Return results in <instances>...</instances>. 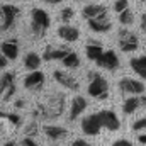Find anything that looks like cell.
I'll return each mask as SVG.
<instances>
[{
    "instance_id": "cell-1",
    "label": "cell",
    "mask_w": 146,
    "mask_h": 146,
    "mask_svg": "<svg viewBox=\"0 0 146 146\" xmlns=\"http://www.w3.org/2000/svg\"><path fill=\"white\" fill-rule=\"evenodd\" d=\"M88 87L87 92L90 97L97 100H106L109 97V82L97 72H88Z\"/></svg>"
},
{
    "instance_id": "cell-2",
    "label": "cell",
    "mask_w": 146,
    "mask_h": 146,
    "mask_svg": "<svg viewBox=\"0 0 146 146\" xmlns=\"http://www.w3.org/2000/svg\"><path fill=\"white\" fill-rule=\"evenodd\" d=\"M49 26H51L49 14L42 9H33V12H31V33L36 37H41L49 29Z\"/></svg>"
},
{
    "instance_id": "cell-3",
    "label": "cell",
    "mask_w": 146,
    "mask_h": 146,
    "mask_svg": "<svg viewBox=\"0 0 146 146\" xmlns=\"http://www.w3.org/2000/svg\"><path fill=\"white\" fill-rule=\"evenodd\" d=\"M19 14H21V10L15 5H10V3L0 5V33H5V31L12 29Z\"/></svg>"
},
{
    "instance_id": "cell-4",
    "label": "cell",
    "mask_w": 146,
    "mask_h": 146,
    "mask_svg": "<svg viewBox=\"0 0 146 146\" xmlns=\"http://www.w3.org/2000/svg\"><path fill=\"white\" fill-rule=\"evenodd\" d=\"M15 72H5L0 76V99L9 102L15 95Z\"/></svg>"
},
{
    "instance_id": "cell-5",
    "label": "cell",
    "mask_w": 146,
    "mask_h": 146,
    "mask_svg": "<svg viewBox=\"0 0 146 146\" xmlns=\"http://www.w3.org/2000/svg\"><path fill=\"white\" fill-rule=\"evenodd\" d=\"M117 46L124 53H133V51H136L139 48V39H138V36L133 31L121 29L119 34H117Z\"/></svg>"
},
{
    "instance_id": "cell-6",
    "label": "cell",
    "mask_w": 146,
    "mask_h": 146,
    "mask_svg": "<svg viewBox=\"0 0 146 146\" xmlns=\"http://www.w3.org/2000/svg\"><path fill=\"white\" fill-rule=\"evenodd\" d=\"M117 87H119V92L122 94H129V95H139V94H145L146 87L141 80H134L131 76H124L117 82Z\"/></svg>"
},
{
    "instance_id": "cell-7",
    "label": "cell",
    "mask_w": 146,
    "mask_h": 146,
    "mask_svg": "<svg viewBox=\"0 0 146 146\" xmlns=\"http://www.w3.org/2000/svg\"><path fill=\"white\" fill-rule=\"evenodd\" d=\"M48 117L49 119H58L65 112V95L63 94H53L49 95V100L46 104Z\"/></svg>"
},
{
    "instance_id": "cell-8",
    "label": "cell",
    "mask_w": 146,
    "mask_h": 146,
    "mask_svg": "<svg viewBox=\"0 0 146 146\" xmlns=\"http://www.w3.org/2000/svg\"><path fill=\"white\" fill-rule=\"evenodd\" d=\"M95 63H97L100 68H104V70H109V72L117 70V68H119V65H121L117 53H115V51H112V49L104 51V53H102V54L97 58V61H95Z\"/></svg>"
},
{
    "instance_id": "cell-9",
    "label": "cell",
    "mask_w": 146,
    "mask_h": 146,
    "mask_svg": "<svg viewBox=\"0 0 146 146\" xmlns=\"http://www.w3.org/2000/svg\"><path fill=\"white\" fill-rule=\"evenodd\" d=\"M100 129H102V122H100L99 114H90L82 119V131L87 136H97Z\"/></svg>"
},
{
    "instance_id": "cell-10",
    "label": "cell",
    "mask_w": 146,
    "mask_h": 146,
    "mask_svg": "<svg viewBox=\"0 0 146 146\" xmlns=\"http://www.w3.org/2000/svg\"><path fill=\"white\" fill-rule=\"evenodd\" d=\"M99 114V117H100V122H102V127H106V129H109V131H117L119 127H121V121H119V117H117V114L114 112V110H100V112H97Z\"/></svg>"
},
{
    "instance_id": "cell-11",
    "label": "cell",
    "mask_w": 146,
    "mask_h": 146,
    "mask_svg": "<svg viewBox=\"0 0 146 146\" xmlns=\"http://www.w3.org/2000/svg\"><path fill=\"white\" fill-rule=\"evenodd\" d=\"M44 82H46L44 73L41 72V70H34V72H31L26 78H24V87H26L27 90L36 92V90H41V88H42Z\"/></svg>"
},
{
    "instance_id": "cell-12",
    "label": "cell",
    "mask_w": 146,
    "mask_h": 146,
    "mask_svg": "<svg viewBox=\"0 0 146 146\" xmlns=\"http://www.w3.org/2000/svg\"><path fill=\"white\" fill-rule=\"evenodd\" d=\"M141 107H146V95L139 94V95H131L129 99L124 100L122 104V112L124 114H134L136 110H139Z\"/></svg>"
},
{
    "instance_id": "cell-13",
    "label": "cell",
    "mask_w": 146,
    "mask_h": 146,
    "mask_svg": "<svg viewBox=\"0 0 146 146\" xmlns=\"http://www.w3.org/2000/svg\"><path fill=\"white\" fill-rule=\"evenodd\" d=\"M72 49L68 46H46L44 53H42V60L44 61H54V60H63Z\"/></svg>"
},
{
    "instance_id": "cell-14",
    "label": "cell",
    "mask_w": 146,
    "mask_h": 146,
    "mask_svg": "<svg viewBox=\"0 0 146 146\" xmlns=\"http://www.w3.org/2000/svg\"><path fill=\"white\" fill-rule=\"evenodd\" d=\"M88 22V27L94 31V33H109L112 29V24L109 21V14H104V15H99V17H94V19H87Z\"/></svg>"
},
{
    "instance_id": "cell-15",
    "label": "cell",
    "mask_w": 146,
    "mask_h": 146,
    "mask_svg": "<svg viewBox=\"0 0 146 146\" xmlns=\"http://www.w3.org/2000/svg\"><path fill=\"white\" fill-rule=\"evenodd\" d=\"M53 76H54V80H56L61 87H65V88H68V90H78V88H80L76 78H75L73 75H70V73L63 72V70H54Z\"/></svg>"
},
{
    "instance_id": "cell-16",
    "label": "cell",
    "mask_w": 146,
    "mask_h": 146,
    "mask_svg": "<svg viewBox=\"0 0 146 146\" xmlns=\"http://www.w3.org/2000/svg\"><path fill=\"white\" fill-rule=\"evenodd\" d=\"M87 106H88V102H87V99H85V97H82V95L73 97V99H72V106H70L68 119H70V121H76V119L85 112Z\"/></svg>"
},
{
    "instance_id": "cell-17",
    "label": "cell",
    "mask_w": 146,
    "mask_h": 146,
    "mask_svg": "<svg viewBox=\"0 0 146 146\" xmlns=\"http://www.w3.org/2000/svg\"><path fill=\"white\" fill-rule=\"evenodd\" d=\"M0 51L3 53V56L7 60H15L19 56V41L17 39H7L0 44Z\"/></svg>"
},
{
    "instance_id": "cell-18",
    "label": "cell",
    "mask_w": 146,
    "mask_h": 146,
    "mask_svg": "<svg viewBox=\"0 0 146 146\" xmlns=\"http://www.w3.org/2000/svg\"><path fill=\"white\" fill-rule=\"evenodd\" d=\"M56 33H58V36L61 37L63 41H66V42H75V41H78V37H80V31H78L75 26H70V24L60 26Z\"/></svg>"
},
{
    "instance_id": "cell-19",
    "label": "cell",
    "mask_w": 146,
    "mask_h": 146,
    "mask_svg": "<svg viewBox=\"0 0 146 146\" xmlns=\"http://www.w3.org/2000/svg\"><path fill=\"white\" fill-rule=\"evenodd\" d=\"M44 134H46V138H48V139H51V141H60V139L66 138L68 131H66L63 126L48 124V126H44Z\"/></svg>"
},
{
    "instance_id": "cell-20",
    "label": "cell",
    "mask_w": 146,
    "mask_h": 146,
    "mask_svg": "<svg viewBox=\"0 0 146 146\" xmlns=\"http://www.w3.org/2000/svg\"><path fill=\"white\" fill-rule=\"evenodd\" d=\"M129 66H131V70L136 73L138 76H141L143 80H146V54L131 58L129 60Z\"/></svg>"
},
{
    "instance_id": "cell-21",
    "label": "cell",
    "mask_w": 146,
    "mask_h": 146,
    "mask_svg": "<svg viewBox=\"0 0 146 146\" xmlns=\"http://www.w3.org/2000/svg\"><path fill=\"white\" fill-rule=\"evenodd\" d=\"M104 14H107V7L106 5H100V3L85 5L83 10H82V15L85 19H94V17H99V15H104Z\"/></svg>"
},
{
    "instance_id": "cell-22",
    "label": "cell",
    "mask_w": 146,
    "mask_h": 146,
    "mask_svg": "<svg viewBox=\"0 0 146 146\" xmlns=\"http://www.w3.org/2000/svg\"><path fill=\"white\" fill-rule=\"evenodd\" d=\"M104 53V48H102V42L100 41H88L87 46H85V54L90 61H97V58Z\"/></svg>"
},
{
    "instance_id": "cell-23",
    "label": "cell",
    "mask_w": 146,
    "mask_h": 146,
    "mask_svg": "<svg viewBox=\"0 0 146 146\" xmlns=\"http://www.w3.org/2000/svg\"><path fill=\"white\" fill-rule=\"evenodd\" d=\"M41 63H42V58H41L37 53H34V51H31V53H27V54L24 56V68L29 70V72L39 70Z\"/></svg>"
},
{
    "instance_id": "cell-24",
    "label": "cell",
    "mask_w": 146,
    "mask_h": 146,
    "mask_svg": "<svg viewBox=\"0 0 146 146\" xmlns=\"http://www.w3.org/2000/svg\"><path fill=\"white\" fill-rule=\"evenodd\" d=\"M61 61H63V65H65L66 68H72V70H75V68L80 66V56H78L75 51H70Z\"/></svg>"
},
{
    "instance_id": "cell-25",
    "label": "cell",
    "mask_w": 146,
    "mask_h": 146,
    "mask_svg": "<svg viewBox=\"0 0 146 146\" xmlns=\"http://www.w3.org/2000/svg\"><path fill=\"white\" fill-rule=\"evenodd\" d=\"M119 22L122 24V26H131L133 22H134V12L127 7V9H124V10H121L119 12Z\"/></svg>"
},
{
    "instance_id": "cell-26",
    "label": "cell",
    "mask_w": 146,
    "mask_h": 146,
    "mask_svg": "<svg viewBox=\"0 0 146 146\" xmlns=\"http://www.w3.org/2000/svg\"><path fill=\"white\" fill-rule=\"evenodd\" d=\"M73 14H75V12H73L72 7H65V9L60 12V21H61L63 24H68L73 19Z\"/></svg>"
},
{
    "instance_id": "cell-27",
    "label": "cell",
    "mask_w": 146,
    "mask_h": 146,
    "mask_svg": "<svg viewBox=\"0 0 146 146\" xmlns=\"http://www.w3.org/2000/svg\"><path fill=\"white\" fill-rule=\"evenodd\" d=\"M131 129L136 131V133H139V131H146V117H141V119L134 121L133 126H131Z\"/></svg>"
},
{
    "instance_id": "cell-28",
    "label": "cell",
    "mask_w": 146,
    "mask_h": 146,
    "mask_svg": "<svg viewBox=\"0 0 146 146\" xmlns=\"http://www.w3.org/2000/svg\"><path fill=\"white\" fill-rule=\"evenodd\" d=\"M127 7H129V2H127V0H115V2H114V10H115L117 14H119L121 10L127 9Z\"/></svg>"
},
{
    "instance_id": "cell-29",
    "label": "cell",
    "mask_w": 146,
    "mask_h": 146,
    "mask_svg": "<svg viewBox=\"0 0 146 146\" xmlns=\"http://www.w3.org/2000/svg\"><path fill=\"white\" fill-rule=\"evenodd\" d=\"M5 119H9L14 126H21V122H22V119H21L19 114H5Z\"/></svg>"
},
{
    "instance_id": "cell-30",
    "label": "cell",
    "mask_w": 146,
    "mask_h": 146,
    "mask_svg": "<svg viewBox=\"0 0 146 146\" xmlns=\"http://www.w3.org/2000/svg\"><path fill=\"white\" fill-rule=\"evenodd\" d=\"M37 134V124L36 122H31V124H27V127H26V136H36Z\"/></svg>"
},
{
    "instance_id": "cell-31",
    "label": "cell",
    "mask_w": 146,
    "mask_h": 146,
    "mask_svg": "<svg viewBox=\"0 0 146 146\" xmlns=\"http://www.w3.org/2000/svg\"><path fill=\"white\" fill-rule=\"evenodd\" d=\"M22 146H39V145L34 141V138H33V136H26V138H24V141H22Z\"/></svg>"
},
{
    "instance_id": "cell-32",
    "label": "cell",
    "mask_w": 146,
    "mask_h": 146,
    "mask_svg": "<svg viewBox=\"0 0 146 146\" xmlns=\"http://www.w3.org/2000/svg\"><path fill=\"white\" fill-rule=\"evenodd\" d=\"M112 146H134L129 139H115L114 143H112Z\"/></svg>"
},
{
    "instance_id": "cell-33",
    "label": "cell",
    "mask_w": 146,
    "mask_h": 146,
    "mask_svg": "<svg viewBox=\"0 0 146 146\" xmlns=\"http://www.w3.org/2000/svg\"><path fill=\"white\" fill-rule=\"evenodd\" d=\"M139 27H141L143 33H146V10L141 14V17H139Z\"/></svg>"
},
{
    "instance_id": "cell-34",
    "label": "cell",
    "mask_w": 146,
    "mask_h": 146,
    "mask_svg": "<svg viewBox=\"0 0 146 146\" xmlns=\"http://www.w3.org/2000/svg\"><path fill=\"white\" fill-rule=\"evenodd\" d=\"M7 63H9V60H7V58L3 56V53L0 51V70H3V68L7 66Z\"/></svg>"
},
{
    "instance_id": "cell-35",
    "label": "cell",
    "mask_w": 146,
    "mask_h": 146,
    "mask_svg": "<svg viewBox=\"0 0 146 146\" xmlns=\"http://www.w3.org/2000/svg\"><path fill=\"white\" fill-rule=\"evenodd\" d=\"M72 146H92V145L87 143V141H83V139H75L72 143Z\"/></svg>"
},
{
    "instance_id": "cell-36",
    "label": "cell",
    "mask_w": 146,
    "mask_h": 146,
    "mask_svg": "<svg viewBox=\"0 0 146 146\" xmlns=\"http://www.w3.org/2000/svg\"><path fill=\"white\" fill-rule=\"evenodd\" d=\"M138 141H139L141 145H146V133H143V134L138 136Z\"/></svg>"
},
{
    "instance_id": "cell-37",
    "label": "cell",
    "mask_w": 146,
    "mask_h": 146,
    "mask_svg": "<svg viewBox=\"0 0 146 146\" xmlns=\"http://www.w3.org/2000/svg\"><path fill=\"white\" fill-rule=\"evenodd\" d=\"M24 106H26V102H24V100H22V99H19V100H17V102H15V107H17V109H22V107H24Z\"/></svg>"
},
{
    "instance_id": "cell-38",
    "label": "cell",
    "mask_w": 146,
    "mask_h": 146,
    "mask_svg": "<svg viewBox=\"0 0 146 146\" xmlns=\"http://www.w3.org/2000/svg\"><path fill=\"white\" fill-rule=\"evenodd\" d=\"M63 0H46V3H51V5H56V3H61Z\"/></svg>"
},
{
    "instance_id": "cell-39",
    "label": "cell",
    "mask_w": 146,
    "mask_h": 146,
    "mask_svg": "<svg viewBox=\"0 0 146 146\" xmlns=\"http://www.w3.org/2000/svg\"><path fill=\"white\" fill-rule=\"evenodd\" d=\"M3 146H17V145H15V141H9V143H5Z\"/></svg>"
},
{
    "instance_id": "cell-40",
    "label": "cell",
    "mask_w": 146,
    "mask_h": 146,
    "mask_svg": "<svg viewBox=\"0 0 146 146\" xmlns=\"http://www.w3.org/2000/svg\"><path fill=\"white\" fill-rule=\"evenodd\" d=\"M0 119H5V112H2V110H0Z\"/></svg>"
},
{
    "instance_id": "cell-41",
    "label": "cell",
    "mask_w": 146,
    "mask_h": 146,
    "mask_svg": "<svg viewBox=\"0 0 146 146\" xmlns=\"http://www.w3.org/2000/svg\"><path fill=\"white\" fill-rule=\"evenodd\" d=\"M143 2H145V3H146V0H143Z\"/></svg>"
}]
</instances>
